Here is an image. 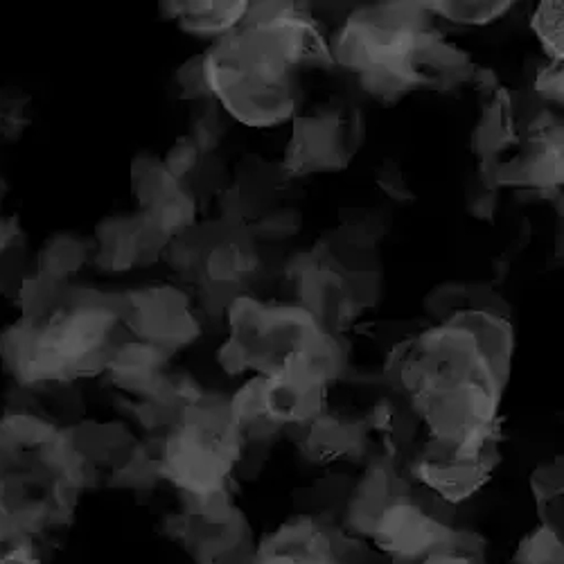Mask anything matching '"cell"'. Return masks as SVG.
I'll return each mask as SVG.
<instances>
[{
	"mask_svg": "<svg viewBox=\"0 0 564 564\" xmlns=\"http://www.w3.org/2000/svg\"><path fill=\"white\" fill-rule=\"evenodd\" d=\"M330 64V45L294 3H251L247 19L208 53L210 96L247 127L288 122L299 109V68Z\"/></svg>",
	"mask_w": 564,
	"mask_h": 564,
	"instance_id": "1",
	"label": "cell"
},
{
	"mask_svg": "<svg viewBox=\"0 0 564 564\" xmlns=\"http://www.w3.org/2000/svg\"><path fill=\"white\" fill-rule=\"evenodd\" d=\"M226 314L230 335L217 359L228 375L256 370L262 378H273L280 372H310L325 384L341 378L344 346L305 307L232 296Z\"/></svg>",
	"mask_w": 564,
	"mask_h": 564,
	"instance_id": "2",
	"label": "cell"
},
{
	"mask_svg": "<svg viewBox=\"0 0 564 564\" xmlns=\"http://www.w3.org/2000/svg\"><path fill=\"white\" fill-rule=\"evenodd\" d=\"M245 438L230 417L224 398L202 395L185 406L181 420L152 452L159 475L183 495H208L226 488L242 456Z\"/></svg>",
	"mask_w": 564,
	"mask_h": 564,
	"instance_id": "3",
	"label": "cell"
},
{
	"mask_svg": "<svg viewBox=\"0 0 564 564\" xmlns=\"http://www.w3.org/2000/svg\"><path fill=\"white\" fill-rule=\"evenodd\" d=\"M430 30H434L432 14L422 3L364 8L337 32L330 43V57L355 73L368 68H406L415 75L411 57L420 39Z\"/></svg>",
	"mask_w": 564,
	"mask_h": 564,
	"instance_id": "4",
	"label": "cell"
},
{
	"mask_svg": "<svg viewBox=\"0 0 564 564\" xmlns=\"http://www.w3.org/2000/svg\"><path fill=\"white\" fill-rule=\"evenodd\" d=\"M120 318L135 339L152 344L167 355L191 346L202 335L191 301L172 285L120 294Z\"/></svg>",
	"mask_w": 564,
	"mask_h": 564,
	"instance_id": "5",
	"label": "cell"
},
{
	"mask_svg": "<svg viewBox=\"0 0 564 564\" xmlns=\"http://www.w3.org/2000/svg\"><path fill=\"white\" fill-rule=\"evenodd\" d=\"M441 503L430 492V499H417L411 492L398 497L375 524L370 540L380 553L389 555L395 564H413L438 546L449 533L452 524L447 517L434 510Z\"/></svg>",
	"mask_w": 564,
	"mask_h": 564,
	"instance_id": "6",
	"label": "cell"
},
{
	"mask_svg": "<svg viewBox=\"0 0 564 564\" xmlns=\"http://www.w3.org/2000/svg\"><path fill=\"white\" fill-rule=\"evenodd\" d=\"M497 463V445L479 452H465L458 445L430 438L411 463V477L422 490L456 506L477 495L490 481Z\"/></svg>",
	"mask_w": 564,
	"mask_h": 564,
	"instance_id": "7",
	"label": "cell"
},
{
	"mask_svg": "<svg viewBox=\"0 0 564 564\" xmlns=\"http://www.w3.org/2000/svg\"><path fill=\"white\" fill-rule=\"evenodd\" d=\"M359 143V124L346 111L294 116L282 170L290 176L346 170Z\"/></svg>",
	"mask_w": 564,
	"mask_h": 564,
	"instance_id": "8",
	"label": "cell"
},
{
	"mask_svg": "<svg viewBox=\"0 0 564 564\" xmlns=\"http://www.w3.org/2000/svg\"><path fill=\"white\" fill-rule=\"evenodd\" d=\"M253 564H361V544L312 514H299L262 540Z\"/></svg>",
	"mask_w": 564,
	"mask_h": 564,
	"instance_id": "9",
	"label": "cell"
},
{
	"mask_svg": "<svg viewBox=\"0 0 564 564\" xmlns=\"http://www.w3.org/2000/svg\"><path fill=\"white\" fill-rule=\"evenodd\" d=\"M299 305L316 318L325 333L335 337L361 312L350 285V273L339 269L333 260L323 262L310 256L307 267L299 273Z\"/></svg>",
	"mask_w": 564,
	"mask_h": 564,
	"instance_id": "10",
	"label": "cell"
},
{
	"mask_svg": "<svg viewBox=\"0 0 564 564\" xmlns=\"http://www.w3.org/2000/svg\"><path fill=\"white\" fill-rule=\"evenodd\" d=\"M96 260L107 271H129L148 267L163 258L170 238L161 232L143 213L131 217L105 219L98 230Z\"/></svg>",
	"mask_w": 564,
	"mask_h": 564,
	"instance_id": "11",
	"label": "cell"
},
{
	"mask_svg": "<svg viewBox=\"0 0 564 564\" xmlns=\"http://www.w3.org/2000/svg\"><path fill=\"white\" fill-rule=\"evenodd\" d=\"M327 384L310 372L264 378V411L275 427H305L325 411Z\"/></svg>",
	"mask_w": 564,
	"mask_h": 564,
	"instance_id": "12",
	"label": "cell"
},
{
	"mask_svg": "<svg viewBox=\"0 0 564 564\" xmlns=\"http://www.w3.org/2000/svg\"><path fill=\"white\" fill-rule=\"evenodd\" d=\"M406 492H411V486L393 463L389 458L375 460L346 503V533L355 538H370L380 514Z\"/></svg>",
	"mask_w": 564,
	"mask_h": 564,
	"instance_id": "13",
	"label": "cell"
},
{
	"mask_svg": "<svg viewBox=\"0 0 564 564\" xmlns=\"http://www.w3.org/2000/svg\"><path fill=\"white\" fill-rule=\"evenodd\" d=\"M290 432H299L296 438L307 454V458L316 463L333 460H352L364 454L366 447V422L359 417H346L339 413L323 411L316 420L305 427H294Z\"/></svg>",
	"mask_w": 564,
	"mask_h": 564,
	"instance_id": "14",
	"label": "cell"
},
{
	"mask_svg": "<svg viewBox=\"0 0 564 564\" xmlns=\"http://www.w3.org/2000/svg\"><path fill=\"white\" fill-rule=\"evenodd\" d=\"M163 12L178 21V25L195 36L221 39L247 19L249 6L245 0H228V3H161Z\"/></svg>",
	"mask_w": 564,
	"mask_h": 564,
	"instance_id": "15",
	"label": "cell"
},
{
	"mask_svg": "<svg viewBox=\"0 0 564 564\" xmlns=\"http://www.w3.org/2000/svg\"><path fill=\"white\" fill-rule=\"evenodd\" d=\"M256 264L258 258L247 245L226 238L204 253L202 269L208 288L217 292L238 285V282H242L249 273L256 271Z\"/></svg>",
	"mask_w": 564,
	"mask_h": 564,
	"instance_id": "16",
	"label": "cell"
},
{
	"mask_svg": "<svg viewBox=\"0 0 564 564\" xmlns=\"http://www.w3.org/2000/svg\"><path fill=\"white\" fill-rule=\"evenodd\" d=\"M181 183L165 170L163 159L138 156L131 163V191L140 206V213H148L161 202L170 199L181 191Z\"/></svg>",
	"mask_w": 564,
	"mask_h": 564,
	"instance_id": "17",
	"label": "cell"
},
{
	"mask_svg": "<svg viewBox=\"0 0 564 564\" xmlns=\"http://www.w3.org/2000/svg\"><path fill=\"white\" fill-rule=\"evenodd\" d=\"M564 463L562 456L551 458L533 469L531 475V490L538 506L540 524L551 529L553 533L562 535V490H564Z\"/></svg>",
	"mask_w": 564,
	"mask_h": 564,
	"instance_id": "18",
	"label": "cell"
},
{
	"mask_svg": "<svg viewBox=\"0 0 564 564\" xmlns=\"http://www.w3.org/2000/svg\"><path fill=\"white\" fill-rule=\"evenodd\" d=\"M88 242L73 238V235H57L39 251L36 273L48 275L57 282H66L68 275L82 269V264L88 260Z\"/></svg>",
	"mask_w": 564,
	"mask_h": 564,
	"instance_id": "19",
	"label": "cell"
},
{
	"mask_svg": "<svg viewBox=\"0 0 564 564\" xmlns=\"http://www.w3.org/2000/svg\"><path fill=\"white\" fill-rule=\"evenodd\" d=\"M486 551L488 544L479 533L452 529V533L438 546L413 564H488Z\"/></svg>",
	"mask_w": 564,
	"mask_h": 564,
	"instance_id": "20",
	"label": "cell"
},
{
	"mask_svg": "<svg viewBox=\"0 0 564 564\" xmlns=\"http://www.w3.org/2000/svg\"><path fill=\"white\" fill-rule=\"evenodd\" d=\"M514 3L510 0H454V3H422L432 17H441L456 25H490L506 17Z\"/></svg>",
	"mask_w": 564,
	"mask_h": 564,
	"instance_id": "21",
	"label": "cell"
},
{
	"mask_svg": "<svg viewBox=\"0 0 564 564\" xmlns=\"http://www.w3.org/2000/svg\"><path fill=\"white\" fill-rule=\"evenodd\" d=\"M562 3L557 0H549V3H540L531 19V28L538 34L544 53L553 64H562L564 59V25H562Z\"/></svg>",
	"mask_w": 564,
	"mask_h": 564,
	"instance_id": "22",
	"label": "cell"
},
{
	"mask_svg": "<svg viewBox=\"0 0 564 564\" xmlns=\"http://www.w3.org/2000/svg\"><path fill=\"white\" fill-rule=\"evenodd\" d=\"M514 564H564L562 535L540 524L522 538L514 551Z\"/></svg>",
	"mask_w": 564,
	"mask_h": 564,
	"instance_id": "23",
	"label": "cell"
},
{
	"mask_svg": "<svg viewBox=\"0 0 564 564\" xmlns=\"http://www.w3.org/2000/svg\"><path fill=\"white\" fill-rule=\"evenodd\" d=\"M199 161H202V152L197 150L191 135H185V138H178L170 148V152L163 159V165L181 183L187 174H193L199 167Z\"/></svg>",
	"mask_w": 564,
	"mask_h": 564,
	"instance_id": "24",
	"label": "cell"
},
{
	"mask_svg": "<svg viewBox=\"0 0 564 564\" xmlns=\"http://www.w3.org/2000/svg\"><path fill=\"white\" fill-rule=\"evenodd\" d=\"M176 82L181 86L183 98L191 100H206L213 98L210 88H208V79H206V68H204V55L191 57L187 59L178 73H176Z\"/></svg>",
	"mask_w": 564,
	"mask_h": 564,
	"instance_id": "25",
	"label": "cell"
},
{
	"mask_svg": "<svg viewBox=\"0 0 564 564\" xmlns=\"http://www.w3.org/2000/svg\"><path fill=\"white\" fill-rule=\"evenodd\" d=\"M28 98L0 96V138H17L28 127Z\"/></svg>",
	"mask_w": 564,
	"mask_h": 564,
	"instance_id": "26",
	"label": "cell"
},
{
	"mask_svg": "<svg viewBox=\"0 0 564 564\" xmlns=\"http://www.w3.org/2000/svg\"><path fill=\"white\" fill-rule=\"evenodd\" d=\"M221 135H224V127L219 122V116H217L215 109H208L206 113H202L195 120L191 140L197 145V150L204 154V152H213L219 145Z\"/></svg>",
	"mask_w": 564,
	"mask_h": 564,
	"instance_id": "27",
	"label": "cell"
},
{
	"mask_svg": "<svg viewBox=\"0 0 564 564\" xmlns=\"http://www.w3.org/2000/svg\"><path fill=\"white\" fill-rule=\"evenodd\" d=\"M375 178H378V185L387 193V197H391L393 202L404 204V202L415 199V195L411 193V187L404 181L402 170L393 161H384L382 167H378V174H375Z\"/></svg>",
	"mask_w": 564,
	"mask_h": 564,
	"instance_id": "28",
	"label": "cell"
},
{
	"mask_svg": "<svg viewBox=\"0 0 564 564\" xmlns=\"http://www.w3.org/2000/svg\"><path fill=\"white\" fill-rule=\"evenodd\" d=\"M495 208H497V191H495V187H490L481 178L467 183V210H469V215H475L479 219H492Z\"/></svg>",
	"mask_w": 564,
	"mask_h": 564,
	"instance_id": "29",
	"label": "cell"
},
{
	"mask_svg": "<svg viewBox=\"0 0 564 564\" xmlns=\"http://www.w3.org/2000/svg\"><path fill=\"white\" fill-rule=\"evenodd\" d=\"M535 93L542 100L562 102L564 93V79H562V64H549L538 70L535 75Z\"/></svg>",
	"mask_w": 564,
	"mask_h": 564,
	"instance_id": "30",
	"label": "cell"
},
{
	"mask_svg": "<svg viewBox=\"0 0 564 564\" xmlns=\"http://www.w3.org/2000/svg\"><path fill=\"white\" fill-rule=\"evenodd\" d=\"M299 226H301V217L294 210H282V213H275V215L267 217L260 224V230L264 235H269V238H282V235L296 232Z\"/></svg>",
	"mask_w": 564,
	"mask_h": 564,
	"instance_id": "31",
	"label": "cell"
},
{
	"mask_svg": "<svg viewBox=\"0 0 564 564\" xmlns=\"http://www.w3.org/2000/svg\"><path fill=\"white\" fill-rule=\"evenodd\" d=\"M0 564H41V562L36 560V555H34V551H32L28 538H25L19 544H14L12 549H8L3 555H0Z\"/></svg>",
	"mask_w": 564,
	"mask_h": 564,
	"instance_id": "32",
	"label": "cell"
},
{
	"mask_svg": "<svg viewBox=\"0 0 564 564\" xmlns=\"http://www.w3.org/2000/svg\"><path fill=\"white\" fill-rule=\"evenodd\" d=\"M0 202H3V183H0ZM19 235L17 221L3 215V204H0V253H6Z\"/></svg>",
	"mask_w": 564,
	"mask_h": 564,
	"instance_id": "33",
	"label": "cell"
}]
</instances>
